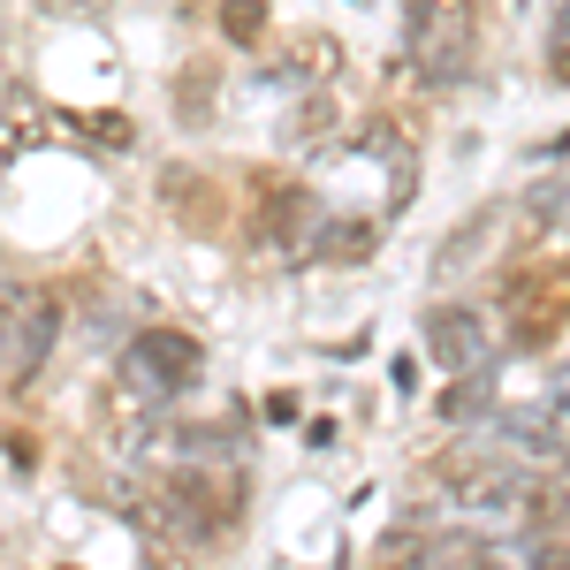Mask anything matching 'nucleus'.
Masks as SVG:
<instances>
[{"instance_id": "obj_2", "label": "nucleus", "mask_w": 570, "mask_h": 570, "mask_svg": "<svg viewBox=\"0 0 570 570\" xmlns=\"http://www.w3.org/2000/svg\"><path fill=\"white\" fill-rule=\"evenodd\" d=\"M53 335H61V297H53V289H39V282L0 289V381H8V389L31 381L46 365Z\"/></svg>"}, {"instance_id": "obj_6", "label": "nucleus", "mask_w": 570, "mask_h": 570, "mask_svg": "<svg viewBox=\"0 0 570 570\" xmlns=\"http://www.w3.org/2000/svg\"><path fill=\"white\" fill-rule=\"evenodd\" d=\"M91 137H99V145H130V115H99Z\"/></svg>"}, {"instance_id": "obj_3", "label": "nucleus", "mask_w": 570, "mask_h": 570, "mask_svg": "<svg viewBox=\"0 0 570 570\" xmlns=\"http://www.w3.org/2000/svg\"><path fill=\"white\" fill-rule=\"evenodd\" d=\"M441 487L456 494V502H472V510H510L518 502V464L510 456H480V449H449L441 456Z\"/></svg>"}, {"instance_id": "obj_7", "label": "nucleus", "mask_w": 570, "mask_h": 570, "mask_svg": "<svg viewBox=\"0 0 570 570\" xmlns=\"http://www.w3.org/2000/svg\"><path fill=\"white\" fill-rule=\"evenodd\" d=\"M53 570H77V563H53Z\"/></svg>"}, {"instance_id": "obj_4", "label": "nucleus", "mask_w": 570, "mask_h": 570, "mask_svg": "<svg viewBox=\"0 0 570 570\" xmlns=\"http://www.w3.org/2000/svg\"><path fill=\"white\" fill-rule=\"evenodd\" d=\"M130 373H137V381H153V395H183V381L198 373V343H190V335H168V327H153V335H137V343H130Z\"/></svg>"}, {"instance_id": "obj_5", "label": "nucleus", "mask_w": 570, "mask_h": 570, "mask_svg": "<svg viewBox=\"0 0 570 570\" xmlns=\"http://www.w3.org/2000/svg\"><path fill=\"white\" fill-rule=\"evenodd\" d=\"M426 351H434V365H449V373H472V365L487 357V320L472 305L426 312Z\"/></svg>"}, {"instance_id": "obj_1", "label": "nucleus", "mask_w": 570, "mask_h": 570, "mask_svg": "<svg viewBox=\"0 0 570 570\" xmlns=\"http://www.w3.org/2000/svg\"><path fill=\"white\" fill-rule=\"evenodd\" d=\"M403 39H411V61H419L434 85H456V77L472 69L480 8H472V0H411V8H403Z\"/></svg>"}]
</instances>
